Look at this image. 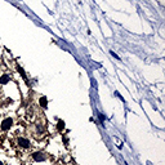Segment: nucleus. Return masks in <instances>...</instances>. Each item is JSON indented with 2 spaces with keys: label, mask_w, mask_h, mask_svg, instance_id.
Wrapping results in <instances>:
<instances>
[{
  "label": "nucleus",
  "mask_w": 165,
  "mask_h": 165,
  "mask_svg": "<svg viewBox=\"0 0 165 165\" xmlns=\"http://www.w3.org/2000/svg\"><path fill=\"white\" fill-rule=\"evenodd\" d=\"M110 53H111V56H112L114 58H116V59H120V57L118 56V54H116V53H114V52H110Z\"/></svg>",
  "instance_id": "11"
},
{
  "label": "nucleus",
  "mask_w": 165,
  "mask_h": 165,
  "mask_svg": "<svg viewBox=\"0 0 165 165\" xmlns=\"http://www.w3.org/2000/svg\"><path fill=\"white\" fill-rule=\"evenodd\" d=\"M17 146L21 148V150H29L31 148V141L29 138H26V137H18L17 138Z\"/></svg>",
  "instance_id": "3"
},
{
  "label": "nucleus",
  "mask_w": 165,
  "mask_h": 165,
  "mask_svg": "<svg viewBox=\"0 0 165 165\" xmlns=\"http://www.w3.org/2000/svg\"><path fill=\"white\" fill-rule=\"evenodd\" d=\"M56 128H57V132L62 133V132L65 130V128H66V124H65L63 120H58V121H57V125H56Z\"/></svg>",
  "instance_id": "6"
},
{
  "label": "nucleus",
  "mask_w": 165,
  "mask_h": 165,
  "mask_svg": "<svg viewBox=\"0 0 165 165\" xmlns=\"http://www.w3.org/2000/svg\"><path fill=\"white\" fill-rule=\"evenodd\" d=\"M35 126H36V132H37L39 134H44V133H45V128H44V124L37 123V124H35Z\"/></svg>",
  "instance_id": "7"
},
{
  "label": "nucleus",
  "mask_w": 165,
  "mask_h": 165,
  "mask_svg": "<svg viewBox=\"0 0 165 165\" xmlns=\"http://www.w3.org/2000/svg\"><path fill=\"white\" fill-rule=\"evenodd\" d=\"M62 139H63L65 146H68V138H67V137H66L65 134H62Z\"/></svg>",
  "instance_id": "9"
},
{
  "label": "nucleus",
  "mask_w": 165,
  "mask_h": 165,
  "mask_svg": "<svg viewBox=\"0 0 165 165\" xmlns=\"http://www.w3.org/2000/svg\"><path fill=\"white\" fill-rule=\"evenodd\" d=\"M98 118H100V121H101V125H103V121H104V116L102 114H98Z\"/></svg>",
  "instance_id": "10"
},
{
  "label": "nucleus",
  "mask_w": 165,
  "mask_h": 165,
  "mask_svg": "<svg viewBox=\"0 0 165 165\" xmlns=\"http://www.w3.org/2000/svg\"><path fill=\"white\" fill-rule=\"evenodd\" d=\"M30 157L32 159V161H35V163H44V161H47L48 155L44 151L37 150V151L31 152L30 153Z\"/></svg>",
  "instance_id": "1"
},
{
  "label": "nucleus",
  "mask_w": 165,
  "mask_h": 165,
  "mask_svg": "<svg viewBox=\"0 0 165 165\" xmlns=\"http://www.w3.org/2000/svg\"><path fill=\"white\" fill-rule=\"evenodd\" d=\"M17 70H18V72H19V75L23 78V80H26L27 81V76H26V74H25V70L21 67V66H17Z\"/></svg>",
  "instance_id": "8"
},
{
  "label": "nucleus",
  "mask_w": 165,
  "mask_h": 165,
  "mask_svg": "<svg viewBox=\"0 0 165 165\" xmlns=\"http://www.w3.org/2000/svg\"><path fill=\"white\" fill-rule=\"evenodd\" d=\"M8 82H10V75L9 74H2L0 75V85H7Z\"/></svg>",
  "instance_id": "4"
},
{
  "label": "nucleus",
  "mask_w": 165,
  "mask_h": 165,
  "mask_svg": "<svg viewBox=\"0 0 165 165\" xmlns=\"http://www.w3.org/2000/svg\"><path fill=\"white\" fill-rule=\"evenodd\" d=\"M13 125H14V120L10 116L4 118L2 121H0V130L2 132H9L13 128Z\"/></svg>",
  "instance_id": "2"
},
{
  "label": "nucleus",
  "mask_w": 165,
  "mask_h": 165,
  "mask_svg": "<svg viewBox=\"0 0 165 165\" xmlns=\"http://www.w3.org/2000/svg\"><path fill=\"white\" fill-rule=\"evenodd\" d=\"M39 106L41 107V108H44V110H45V108H48V100H47V97H40L39 98Z\"/></svg>",
  "instance_id": "5"
}]
</instances>
